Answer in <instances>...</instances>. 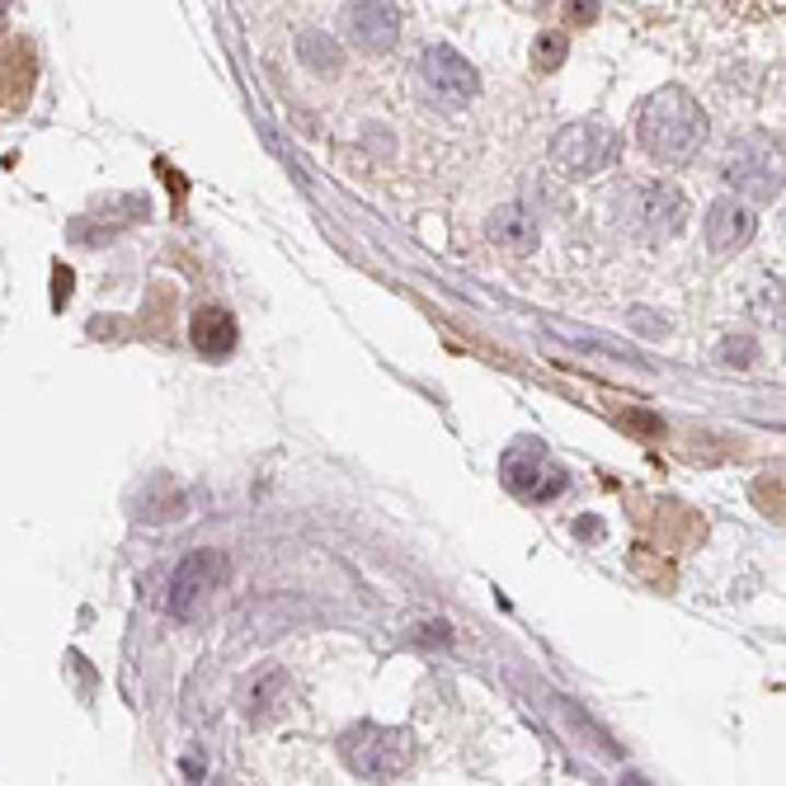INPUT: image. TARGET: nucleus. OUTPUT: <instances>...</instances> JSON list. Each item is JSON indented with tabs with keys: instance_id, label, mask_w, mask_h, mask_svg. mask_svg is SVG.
<instances>
[{
	"instance_id": "12",
	"label": "nucleus",
	"mask_w": 786,
	"mask_h": 786,
	"mask_svg": "<svg viewBox=\"0 0 786 786\" xmlns=\"http://www.w3.org/2000/svg\"><path fill=\"white\" fill-rule=\"evenodd\" d=\"M288 673L282 669H264L259 679H255V687L245 693V716L250 720H274L278 712H282V702H288Z\"/></svg>"
},
{
	"instance_id": "4",
	"label": "nucleus",
	"mask_w": 786,
	"mask_h": 786,
	"mask_svg": "<svg viewBox=\"0 0 786 786\" xmlns=\"http://www.w3.org/2000/svg\"><path fill=\"white\" fill-rule=\"evenodd\" d=\"M617 222L640 241H664L687 222V198L664 180L636 184L617 198Z\"/></svg>"
},
{
	"instance_id": "2",
	"label": "nucleus",
	"mask_w": 786,
	"mask_h": 786,
	"mask_svg": "<svg viewBox=\"0 0 786 786\" xmlns=\"http://www.w3.org/2000/svg\"><path fill=\"white\" fill-rule=\"evenodd\" d=\"M339 753H344V763H349L354 777H363V782H391V777L405 773V763H411L415 744H411V735L396 730V726H372V720H363V726L344 730Z\"/></svg>"
},
{
	"instance_id": "11",
	"label": "nucleus",
	"mask_w": 786,
	"mask_h": 786,
	"mask_svg": "<svg viewBox=\"0 0 786 786\" xmlns=\"http://www.w3.org/2000/svg\"><path fill=\"white\" fill-rule=\"evenodd\" d=\"M490 241H495L499 250H513V255H532V250H538V241H542V231H538V222H532V212H523V208H499V212L490 217Z\"/></svg>"
},
{
	"instance_id": "9",
	"label": "nucleus",
	"mask_w": 786,
	"mask_h": 786,
	"mask_svg": "<svg viewBox=\"0 0 786 786\" xmlns=\"http://www.w3.org/2000/svg\"><path fill=\"white\" fill-rule=\"evenodd\" d=\"M188 339H194V349L203 358H231L235 354V344H241V325H235V316L227 307H203L194 325H188Z\"/></svg>"
},
{
	"instance_id": "5",
	"label": "nucleus",
	"mask_w": 786,
	"mask_h": 786,
	"mask_svg": "<svg viewBox=\"0 0 786 786\" xmlns=\"http://www.w3.org/2000/svg\"><path fill=\"white\" fill-rule=\"evenodd\" d=\"M227 556L222 552H212V546H198V552H188L180 565H175V575H170V593H165V608L175 612V617H194L198 603L208 599L212 589H222L227 585Z\"/></svg>"
},
{
	"instance_id": "13",
	"label": "nucleus",
	"mask_w": 786,
	"mask_h": 786,
	"mask_svg": "<svg viewBox=\"0 0 786 786\" xmlns=\"http://www.w3.org/2000/svg\"><path fill=\"white\" fill-rule=\"evenodd\" d=\"M297 57H302L316 76H339L344 71V53H339V43L330 38L325 28H302V38H297Z\"/></svg>"
},
{
	"instance_id": "7",
	"label": "nucleus",
	"mask_w": 786,
	"mask_h": 786,
	"mask_svg": "<svg viewBox=\"0 0 786 786\" xmlns=\"http://www.w3.org/2000/svg\"><path fill=\"white\" fill-rule=\"evenodd\" d=\"M419 71H424V81H429V90L438 94V100H448L452 108L471 104V100H476V90H481L476 67H471V61L458 53V47H443V43L424 53Z\"/></svg>"
},
{
	"instance_id": "14",
	"label": "nucleus",
	"mask_w": 786,
	"mask_h": 786,
	"mask_svg": "<svg viewBox=\"0 0 786 786\" xmlns=\"http://www.w3.org/2000/svg\"><path fill=\"white\" fill-rule=\"evenodd\" d=\"M565 34H552V28H546V34H538V43H532V61H538V71H556L560 61H565Z\"/></svg>"
},
{
	"instance_id": "10",
	"label": "nucleus",
	"mask_w": 786,
	"mask_h": 786,
	"mask_svg": "<svg viewBox=\"0 0 786 786\" xmlns=\"http://www.w3.org/2000/svg\"><path fill=\"white\" fill-rule=\"evenodd\" d=\"M749 235H753V212L744 208L740 198H720L716 208L706 212V245H712L716 255H730V250H740Z\"/></svg>"
},
{
	"instance_id": "16",
	"label": "nucleus",
	"mask_w": 786,
	"mask_h": 786,
	"mask_svg": "<svg viewBox=\"0 0 786 786\" xmlns=\"http://www.w3.org/2000/svg\"><path fill=\"white\" fill-rule=\"evenodd\" d=\"M5 10H10V0H0V20H5Z\"/></svg>"
},
{
	"instance_id": "15",
	"label": "nucleus",
	"mask_w": 786,
	"mask_h": 786,
	"mask_svg": "<svg viewBox=\"0 0 786 786\" xmlns=\"http://www.w3.org/2000/svg\"><path fill=\"white\" fill-rule=\"evenodd\" d=\"M593 14H599V0H570V24L593 20Z\"/></svg>"
},
{
	"instance_id": "3",
	"label": "nucleus",
	"mask_w": 786,
	"mask_h": 786,
	"mask_svg": "<svg viewBox=\"0 0 786 786\" xmlns=\"http://www.w3.org/2000/svg\"><path fill=\"white\" fill-rule=\"evenodd\" d=\"M546 155H552V165L565 180H593L622 155V137L612 132L608 123L579 118V123H565V128L552 137Z\"/></svg>"
},
{
	"instance_id": "1",
	"label": "nucleus",
	"mask_w": 786,
	"mask_h": 786,
	"mask_svg": "<svg viewBox=\"0 0 786 786\" xmlns=\"http://www.w3.org/2000/svg\"><path fill=\"white\" fill-rule=\"evenodd\" d=\"M636 137L659 165H683V161H693L697 147L706 141V114L687 90L664 85L640 104Z\"/></svg>"
},
{
	"instance_id": "8",
	"label": "nucleus",
	"mask_w": 786,
	"mask_h": 786,
	"mask_svg": "<svg viewBox=\"0 0 786 786\" xmlns=\"http://www.w3.org/2000/svg\"><path fill=\"white\" fill-rule=\"evenodd\" d=\"M344 24H349V38L363 47V53H386V47L401 38L396 0H349Z\"/></svg>"
},
{
	"instance_id": "6",
	"label": "nucleus",
	"mask_w": 786,
	"mask_h": 786,
	"mask_svg": "<svg viewBox=\"0 0 786 786\" xmlns=\"http://www.w3.org/2000/svg\"><path fill=\"white\" fill-rule=\"evenodd\" d=\"M505 485L518 499H528V505H546V499H556L565 490V471L546 458L542 443L523 438V443H513L505 452Z\"/></svg>"
}]
</instances>
